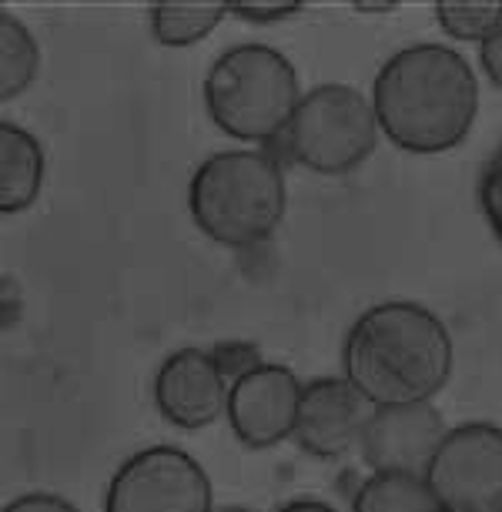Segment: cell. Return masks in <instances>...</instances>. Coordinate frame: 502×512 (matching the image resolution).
<instances>
[{"instance_id": "cell-1", "label": "cell", "mask_w": 502, "mask_h": 512, "mask_svg": "<svg viewBox=\"0 0 502 512\" xmlns=\"http://www.w3.org/2000/svg\"><path fill=\"white\" fill-rule=\"evenodd\" d=\"M382 134L409 154H446L469 138L479 114V77L456 47L405 44L372 81Z\"/></svg>"}, {"instance_id": "cell-2", "label": "cell", "mask_w": 502, "mask_h": 512, "mask_svg": "<svg viewBox=\"0 0 502 512\" xmlns=\"http://www.w3.org/2000/svg\"><path fill=\"white\" fill-rule=\"evenodd\" d=\"M452 362L456 345L449 325L409 298L365 308L342 342V375L372 409L432 402L446 389Z\"/></svg>"}, {"instance_id": "cell-3", "label": "cell", "mask_w": 502, "mask_h": 512, "mask_svg": "<svg viewBox=\"0 0 502 512\" xmlns=\"http://www.w3.org/2000/svg\"><path fill=\"white\" fill-rule=\"evenodd\" d=\"M188 211L195 228L215 245L255 248L285 221L288 181L265 148L211 151L191 171Z\"/></svg>"}, {"instance_id": "cell-4", "label": "cell", "mask_w": 502, "mask_h": 512, "mask_svg": "<svg viewBox=\"0 0 502 512\" xmlns=\"http://www.w3.org/2000/svg\"><path fill=\"white\" fill-rule=\"evenodd\" d=\"M208 118L248 148L282 138L305 98L298 71L278 47L241 41L211 61L201 84Z\"/></svg>"}, {"instance_id": "cell-5", "label": "cell", "mask_w": 502, "mask_h": 512, "mask_svg": "<svg viewBox=\"0 0 502 512\" xmlns=\"http://www.w3.org/2000/svg\"><path fill=\"white\" fill-rule=\"evenodd\" d=\"M379 134L372 94L342 81H325L305 91L282 141L292 161L315 175H349L372 158Z\"/></svg>"}, {"instance_id": "cell-6", "label": "cell", "mask_w": 502, "mask_h": 512, "mask_svg": "<svg viewBox=\"0 0 502 512\" xmlns=\"http://www.w3.org/2000/svg\"><path fill=\"white\" fill-rule=\"evenodd\" d=\"M104 512H215V492L195 456L158 442L121 462L104 492Z\"/></svg>"}, {"instance_id": "cell-7", "label": "cell", "mask_w": 502, "mask_h": 512, "mask_svg": "<svg viewBox=\"0 0 502 512\" xmlns=\"http://www.w3.org/2000/svg\"><path fill=\"white\" fill-rule=\"evenodd\" d=\"M426 482L442 512H502V425H452Z\"/></svg>"}, {"instance_id": "cell-8", "label": "cell", "mask_w": 502, "mask_h": 512, "mask_svg": "<svg viewBox=\"0 0 502 512\" xmlns=\"http://www.w3.org/2000/svg\"><path fill=\"white\" fill-rule=\"evenodd\" d=\"M302 379L282 362H262L228 392V425L245 449H272L295 436L298 409H302Z\"/></svg>"}, {"instance_id": "cell-9", "label": "cell", "mask_w": 502, "mask_h": 512, "mask_svg": "<svg viewBox=\"0 0 502 512\" xmlns=\"http://www.w3.org/2000/svg\"><path fill=\"white\" fill-rule=\"evenodd\" d=\"M446 436L449 425L436 402L379 405L365 422L359 452L372 472L426 476Z\"/></svg>"}, {"instance_id": "cell-10", "label": "cell", "mask_w": 502, "mask_h": 512, "mask_svg": "<svg viewBox=\"0 0 502 512\" xmlns=\"http://www.w3.org/2000/svg\"><path fill=\"white\" fill-rule=\"evenodd\" d=\"M154 405L178 429H208L228 412V375L211 349H175L154 372Z\"/></svg>"}, {"instance_id": "cell-11", "label": "cell", "mask_w": 502, "mask_h": 512, "mask_svg": "<svg viewBox=\"0 0 502 512\" xmlns=\"http://www.w3.org/2000/svg\"><path fill=\"white\" fill-rule=\"evenodd\" d=\"M369 415L372 405L345 375H322L305 385L292 439L315 459H342L362 446Z\"/></svg>"}, {"instance_id": "cell-12", "label": "cell", "mask_w": 502, "mask_h": 512, "mask_svg": "<svg viewBox=\"0 0 502 512\" xmlns=\"http://www.w3.org/2000/svg\"><path fill=\"white\" fill-rule=\"evenodd\" d=\"M47 175V154L24 124L0 121V211L21 215L37 201Z\"/></svg>"}, {"instance_id": "cell-13", "label": "cell", "mask_w": 502, "mask_h": 512, "mask_svg": "<svg viewBox=\"0 0 502 512\" xmlns=\"http://www.w3.org/2000/svg\"><path fill=\"white\" fill-rule=\"evenodd\" d=\"M41 74V44L21 17L0 7V101H14Z\"/></svg>"}, {"instance_id": "cell-14", "label": "cell", "mask_w": 502, "mask_h": 512, "mask_svg": "<svg viewBox=\"0 0 502 512\" xmlns=\"http://www.w3.org/2000/svg\"><path fill=\"white\" fill-rule=\"evenodd\" d=\"M352 512H442L432 496L426 476H402V472H372L355 489Z\"/></svg>"}, {"instance_id": "cell-15", "label": "cell", "mask_w": 502, "mask_h": 512, "mask_svg": "<svg viewBox=\"0 0 502 512\" xmlns=\"http://www.w3.org/2000/svg\"><path fill=\"white\" fill-rule=\"evenodd\" d=\"M231 14V4H178V0H161L148 11L151 37L164 47H188L198 44L215 31Z\"/></svg>"}, {"instance_id": "cell-16", "label": "cell", "mask_w": 502, "mask_h": 512, "mask_svg": "<svg viewBox=\"0 0 502 512\" xmlns=\"http://www.w3.org/2000/svg\"><path fill=\"white\" fill-rule=\"evenodd\" d=\"M436 21L452 41L482 44L502 27V0H439Z\"/></svg>"}, {"instance_id": "cell-17", "label": "cell", "mask_w": 502, "mask_h": 512, "mask_svg": "<svg viewBox=\"0 0 502 512\" xmlns=\"http://www.w3.org/2000/svg\"><path fill=\"white\" fill-rule=\"evenodd\" d=\"M476 198H479V211L486 218L489 231L502 241V144L492 151V158L486 161L476 185Z\"/></svg>"}, {"instance_id": "cell-18", "label": "cell", "mask_w": 502, "mask_h": 512, "mask_svg": "<svg viewBox=\"0 0 502 512\" xmlns=\"http://www.w3.org/2000/svg\"><path fill=\"white\" fill-rule=\"evenodd\" d=\"M302 11H305V4H298V0H238V4H231V14L248 24L288 21V17H295Z\"/></svg>"}, {"instance_id": "cell-19", "label": "cell", "mask_w": 502, "mask_h": 512, "mask_svg": "<svg viewBox=\"0 0 502 512\" xmlns=\"http://www.w3.org/2000/svg\"><path fill=\"white\" fill-rule=\"evenodd\" d=\"M211 355H215L218 369L228 375V382H235L255 365H262V352H258L255 342H221L211 349Z\"/></svg>"}, {"instance_id": "cell-20", "label": "cell", "mask_w": 502, "mask_h": 512, "mask_svg": "<svg viewBox=\"0 0 502 512\" xmlns=\"http://www.w3.org/2000/svg\"><path fill=\"white\" fill-rule=\"evenodd\" d=\"M0 512H81L71 499L54 496V492H24L14 496Z\"/></svg>"}, {"instance_id": "cell-21", "label": "cell", "mask_w": 502, "mask_h": 512, "mask_svg": "<svg viewBox=\"0 0 502 512\" xmlns=\"http://www.w3.org/2000/svg\"><path fill=\"white\" fill-rule=\"evenodd\" d=\"M479 64L489 81L496 84V88H502V27L489 37V41L479 44Z\"/></svg>"}, {"instance_id": "cell-22", "label": "cell", "mask_w": 502, "mask_h": 512, "mask_svg": "<svg viewBox=\"0 0 502 512\" xmlns=\"http://www.w3.org/2000/svg\"><path fill=\"white\" fill-rule=\"evenodd\" d=\"M278 512H335V509L322 499H292V502H285Z\"/></svg>"}, {"instance_id": "cell-23", "label": "cell", "mask_w": 502, "mask_h": 512, "mask_svg": "<svg viewBox=\"0 0 502 512\" xmlns=\"http://www.w3.org/2000/svg\"><path fill=\"white\" fill-rule=\"evenodd\" d=\"M359 14H392L399 11V4H392V0H385V4H372V0H362V4H352Z\"/></svg>"}, {"instance_id": "cell-24", "label": "cell", "mask_w": 502, "mask_h": 512, "mask_svg": "<svg viewBox=\"0 0 502 512\" xmlns=\"http://www.w3.org/2000/svg\"><path fill=\"white\" fill-rule=\"evenodd\" d=\"M221 512H248V509H221Z\"/></svg>"}]
</instances>
